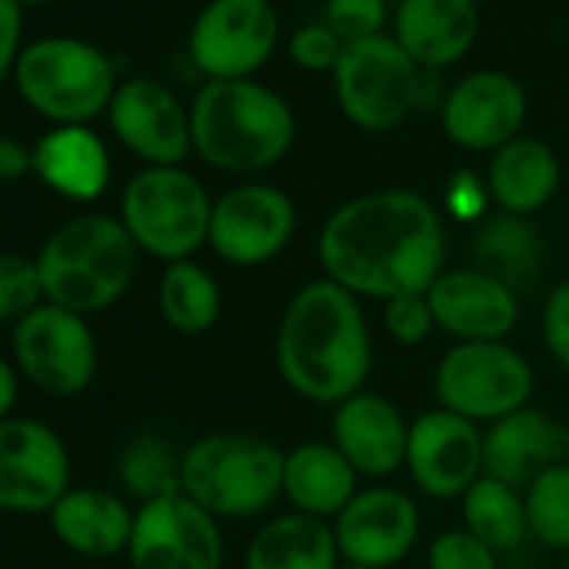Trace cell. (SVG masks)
<instances>
[{
	"mask_svg": "<svg viewBox=\"0 0 569 569\" xmlns=\"http://www.w3.org/2000/svg\"><path fill=\"white\" fill-rule=\"evenodd\" d=\"M386 14V0H326V28L342 44L382 34Z\"/></svg>",
	"mask_w": 569,
	"mask_h": 569,
	"instance_id": "cell-34",
	"label": "cell"
},
{
	"mask_svg": "<svg viewBox=\"0 0 569 569\" xmlns=\"http://www.w3.org/2000/svg\"><path fill=\"white\" fill-rule=\"evenodd\" d=\"M188 111L194 154L224 174L274 168L299 134L292 104L254 78L204 81Z\"/></svg>",
	"mask_w": 569,
	"mask_h": 569,
	"instance_id": "cell-3",
	"label": "cell"
},
{
	"mask_svg": "<svg viewBox=\"0 0 569 569\" xmlns=\"http://www.w3.org/2000/svg\"><path fill=\"white\" fill-rule=\"evenodd\" d=\"M14 366L48 396H81L98 372V339L84 316L61 306H38L14 326Z\"/></svg>",
	"mask_w": 569,
	"mask_h": 569,
	"instance_id": "cell-10",
	"label": "cell"
},
{
	"mask_svg": "<svg viewBox=\"0 0 569 569\" xmlns=\"http://www.w3.org/2000/svg\"><path fill=\"white\" fill-rule=\"evenodd\" d=\"M382 326L396 346L416 349L436 332L432 306L426 296H396L382 306Z\"/></svg>",
	"mask_w": 569,
	"mask_h": 569,
	"instance_id": "cell-36",
	"label": "cell"
},
{
	"mask_svg": "<svg viewBox=\"0 0 569 569\" xmlns=\"http://www.w3.org/2000/svg\"><path fill=\"white\" fill-rule=\"evenodd\" d=\"M426 566L429 569H499V556L486 542H479L469 529H446L432 539Z\"/></svg>",
	"mask_w": 569,
	"mask_h": 569,
	"instance_id": "cell-35",
	"label": "cell"
},
{
	"mask_svg": "<svg viewBox=\"0 0 569 569\" xmlns=\"http://www.w3.org/2000/svg\"><path fill=\"white\" fill-rule=\"evenodd\" d=\"M559 178L562 171L556 151L539 138L519 134L516 141L492 151L486 168V191L499 211L532 218L552 201Z\"/></svg>",
	"mask_w": 569,
	"mask_h": 569,
	"instance_id": "cell-25",
	"label": "cell"
},
{
	"mask_svg": "<svg viewBox=\"0 0 569 569\" xmlns=\"http://www.w3.org/2000/svg\"><path fill=\"white\" fill-rule=\"evenodd\" d=\"M316 254L322 274L359 299L426 296L446 271L442 214L409 188L366 191L326 218Z\"/></svg>",
	"mask_w": 569,
	"mask_h": 569,
	"instance_id": "cell-1",
	"label": "cell"
},
{
	"mask_svg": "<svg viewBox=\"0 0 569 569\" xmlns=\"http://www.w3.org/2000/svg\"><path fill=\"white\" fill-rule=\"evenodd\" d=\"M44 306V284L38 258L0 251V322H21Z\"/></svg>",
	"mask_w": 569,
	"mask_h": 569,
	"instance_id": "cell-33",
	"label": "cell"
},
{
	"mask_svg": "<svg viewBox=\"0 0 569 569\" xmlns=\"http://www.w3.org/2000/svg\"><path fill=\"white\" fill-rule=\"evenodd\" d=\"M299 228L296 201L274 184L244 181L214 198L208 244L234 268H258L292 244Z\"/></svg>",
	"mask_w": 569,
	"mask_h": 569,
	"instance_id": "cell-12",
	"label": "cell"
},
{
	"mask_svg": "<svg viewBox=\"0 0 569 569\" xmlns=\"http://www.w3.org/2000/svg\"><path fill=\"white\" fill-rule=\"evenodd\" d=\"M51 529L68 549L108 559L128 552L134 509L111 489L71 486L51 509Z\"/></svg>",
	"mask_w": 569,
	"mask_h": 569,
	"instance_id": "cell-24",
	"label": "cell"
},
{
	"mask_svg": "<svg viewBox=\"0 0 569 569\" xmlns=\"http://www.w3.org/2000/svg\"><path fill=\"white\" fill-rule=\"evenodd\" d=\"M432 392L439 409L492 426L532 402L536 376L509 342H456L436 366Z\"/></svg>",
	"mask_w": 569,
	"mask_h": 569,
	"instance_id": "cell-8",
	"label": "cell"
},
{
	"mask_svg": "<svg viewBox=\"0 0 569 569\" xmlns=\"http://www.w3.org/2000/svg\"><path fill=\"white\" fill-rule=\"evenodd\" d=\"M108 121L114 138L148 168H181L191 144V111L154 78H128L118 84Z\"/></svg>",
	"mask_w": 569,
	"mask_h": 569,
	"instance_id": "cell-15",
	"label": "cell"
},
{
	"mask_svg": "<svg viewBox=\"0 0 569 569\" xmlns=\"http://www.w3.org/2000/svg\"><path fill=\"white\" fill-rule=\"evenodd\" d=\"M522 569H549V566H522Z\"/></svg>",
	"mask_w": 569,
	"mask_h": 569,
	"instance_id": "cell-45",
	"label": "cell"
},
{
	"mask_svg": "<svg viewBox=\"0 0 569 569\" xmlns=\"http://www.w3.org/2000/svg\"><path fill=\"white\" fill-rule=\"evenodd\" d=\"M462 529H469L496 556L519 549L529 536L522 489H512L492 476H482L462 496Z\"/></svg>",
	"mask_w": 569,
	"mask_h": 569,
	"instance_id": "cell-30",
	"label": "cell"
},
{
	"mask_svg": "<svg viewBox=\"0 0 569 569\" xmlns=\"http://www.w3.org/2000/svg\"><path fill=\"white\" fill-rule=\"evenodd\" d=\"M214 198L188 168H141L121 194V224L138 251L174 264L208 244Z\"/></svg>",
	"mask_w": 569,
	"mask_h": 569,
	"instance_id": "cell-7",
	"label": "cell"
},
{
	"mask_svg": "<svg viewBox=\"0 0 569 569\" xmlns=\"http://www.w3.org/2000/svg\"><path fill=\"white\" fill-rule=\"evenodd\" d=\"M526 519L529 536L546 549L569 552V459L536 476L526 489Z\"/></svg>",
	"mask_w": 569,
	"mask_h": 569,
	"instance_id": "cell-32",
	"label": "cell"
},
{
	"mask_svg": "<svg viewBox=\"0 0 569 569\" xmlns=\"http://www.w3.org/2000/svg\"><path fill=\"white\" fill-rule=\"evenodd\" d=\"M284 452L254 432H208L181 449V492L218 522L258 519L281 499Z\"/></svg>",
	"mask_w": 569,
	"mask_h": 569,
	"instance_id": "cell-5",
	"label": "cell"
},
{
	"mask_svg": "<svg viewBox=\"0 0 569 569\" xmlns=\"http://www.w3.org/2000/svg\"><path fill=\"white\" fill-rule=\"evenodd\" d=\"M342 562L392 569L399 566L422 529L419 506L396 486H366L332 519Z\"/></svg>",
	"mask_w": 569,
	"mask_h": 569,
	"instance_id": "cell-17",
	"label": "cell"
},
{
	"mask_svg": "<svg viewBox=\"0 0 569 569\" xmlns=\"http://www.w3.org/2000/svg\"><path fill=\"white\" fill-rule=\"evenodd\" d=\"M372 332L362 299L332 278H312L289 299L274 332L281 382L312 406H342L366 392L372 376Z\"/></svg>",
	"mask_w": 569,
	"mask_h": 569,
	"instance_id": "cell-2",
	"label": "cell"
},
{
	"mask_svg": "<svg viewBox=\"0 0 569 569\" xmlns=\"http://www.w3.org/2000/svg\"><path fill=\"white\" fill-rule=\"evenodd\" d=\"M278 31L271 0H208L191 24L188 51L208 81H244L271 61Z\"/></svg>",
	"mask_w": 569,
	"mask_h": 569,
	"instance_id": "cell-11",
	"label": "cell"
},
{
	"mask_svg": "<svg viewBox=\"0 0 569 569\" xmlns=\"http://www.w3.org/2000/svg\"><path fill=\"white\" fill-rule=\"evenodd\" d=\"M542 342L546 352L569 372V278L559 281L542 302Z\"/></svg>",
	"mask_w": 569,
	"mask_h": 569,
	"instance_id": "cell-38",
	"label": "cell"
},
{
	"mask_svg": "<svg viewBox=\"0 0 569 569\" xmlns=\"http://www.w3.org/2000/svg\"><path fill=\"white\" fill-rule=\"evenodd\" d=\"M396 41L422 71L459 64L479 34L476 0H399Z\"/></svg>",
	"mask_w": 569,
	"mask_h": 569,
	"instance_id": "cell-22",
	"label": "cell"
},
{
	"mask_svg": "<svg viewBox=\"0 0 569 569\" xmlns=\"http://www.w3.org/2000/svg\"><path fill=\"white\" fill-rule=\"evenodd\" d=\"M566 569H569V552H566Z\"/></svg>",
	"mask_w": 569,
	"mask_h": 569,
	"instance_id": "cell-46",
	"label": "cell"
},
{
	"mask_svg": "<svg viewBox=\"0 0 569 569\" xmlns=\"http://www.w3.org/2000/svg\"><path fill=\"white\" fill-rule=\"evenodd\" d=\"M526 121V91L506 71H472L459 78L442 101L446 138L476 154H492L516 141Z\"/></svg>",
	"mask_w": 569,
	"mask_h": 569,
	"instance_id": "cell-18",
	"label": "cell"
},
{
	"mask_svg": "<svg viewBox=\"0 0 569 569\" xmlns=\"http://www.w3.org/2000/svg\"><path fill=\"white\" fill-rule=\"evenodd\" d=\"M332 78L342 114L369 134L396 131L406 124L422 98V68L392 34L346 44Z\"/></svg>",
	"mask_w": 569,
	"mask_h": 569,
	"instance_id": "cell-9",
	"label": "cell"
},
{
	"mask_svg": "<svg viewBox=\"0 0 569 569\" xmlns=\"http://www.w3.org/2000/svg\"><path fill=\"white\" fill-rule=\"evenodd\" d=\"M24 51V8L18 0H0V84L14 78Z\"/></svg>",
	"mask_w": 569,
	"mask_h": 569,
	"instance_id": "cell-39",
	"label": "cell"
},
{
	"mask_svg": "<svg viewBox=\"0 0 569 569\" xmlns=\"http://www.w3.org/2000/svg\"><path fill=\"white\" fill-rule=\"evenodd\" d=\"M34 174L68 201H98L111 184V154L91 124L51 128L34 144Z\"/></svg>",
	"mask_w": 569,
	"mask_h": 569,
	"instance_id": "cell-23",
	"label": "cell"
},
{
	"mask_svg": "<svg viewBox=\"0 0 569 569\" xmlns=\"http://www.w3.org/2000/svg\"><path fill=\"white\" fill-rule=\"evenodd\" d=\"M14 84L21 101L34 114L54 121V128L91 124L108 114L118 91V71L98 44L71 34H51L24 44Z\"/></svg>",
	"mask_w": 569,
	"mask_h": 569,
	"instance_id": "cell-6",
	"label": "cell"
},
{
	"mask_svg": "<svg viewBox=\"0 0 569 569\" xmlns=\"http://www.w3.org/2000/svg\"><path fill=\"white\" fill-rule=\"evenodd\" d=\"M486 204H489V191L486 181H476L472 174H456L449 184V211L466 221V224H479L486 218Z\"/></svg>",
	"mask_w": 569,
	"mask_h": 569,
	"instance_id": "cell-40",
	"label": "cell"
},
{
	"mask_svg": "<svg viewBox=\"0 0 569 569\" xmlns=\"http://www.w3.org/2000/svg\"><path fill=\"white\" fill-rule=\"evenodd\" d=\"M342 51L346 44L322 24H306L292 34L289 41V54L299 68L312 71V74H322V71H336L339 61H342Z\"/></svg>",
	"mask_w": 569,
	"mask_h": 569,
	"instance_id": "cell-37",
	"label": "cell"
},
{
	"mask_svg": "<svg viewBox=\"0 0 569 569\" xmlns=\"http://www.w3.org/2000/svg\"><path fill=\"white\" fill-rule=\"evenodd\" d=\"M426 299L436 329L456 342H506L519 322V292L479 268H446Z\"/></svg>",
	"mask_w": 569,
	"mask_h": 569,
	"instance_id": "cell-19",
	"label": "cell"
},
{
	"mask_svg": "<svg viewBox=\"0 0 569 569\" xmlns=\"http://www.w3.org/2000/svg\"><path fill=\"white\" fill-rule=\"evenodd\" d=\"M158 309L178 336H204L221 319V284L204 264L174 261L161 271Z\"/></svg>",
	"mask_w": 569,
	"mask_h": 569,
	"instance_id": "cell-29",
	"label": "cell"
},
{
	"mask_svg": "<svg viewBox=\"0 0 569 569\" xmlns=\"http://www.w3.org/2000/svg\"><path fill=\"white\" fill-rule=\"evenodd\" d=\"M569 459V426L526 406L482 432V472L526 489L536 476Z\"/></svg>",
	"mask_w": 569,
	"mask_h": 569,
	"instance_id": "cell-21",
	"label": "cell"
},
{
	"mask_svg": "<svg viewBox=\"0 0 569 569\" xmlns=\"http://www.w3.org/2000/svg\"><path fill=\"white\" fill-rule=\"evenodd\" d=\"M342 552L329 519L281 512L258 526L244 549V569H339Z\"/></svg>",
	"mask_w": 569,
	"mask_h": 569,
	"instance_id": "cell-27",
	"label": "cell"
},
{
	"mask_svg": "<svg viewBox=\"0 0 569 569\" xmlns=\"http://www.w3.org/2000/svg\"><path fill=\"white\" fill-rule=\"evenodd\" d=\"M71 489L64 439L41 419L0 422V512H51Z\"/></svg>",
	"mask_w": 569,
	"mask_h": 569,
	"instance_id": "cell-14",
	"label": "cell"
},
{
	"mask_svg": "<svg viewBox=\"0 0 569 569\" xmlns=\"http://www.w3.org/2000/svg\"><path fill=\"white\" fill-rule=\"evenodd\" d=\"M21 8H44V4H54V0H18Z\"/></svg>",
	"mask_w": 569,
	"mask_h": 569,
	"instance_id": "cell-43",
	"label": "cell"
},
{
	"mask_svg": "<svg viewBox=\"0 0 569 569\" xmlns=\"http://www.w3.org/2000/svg\"><path fill=\"white\" fill-rule=\"evenodd\" d=\"M118 482L138 502L181 492V452L158 432L134 436L118 456Z\"/></svg>",
	"mask_w": 569,
	"mask_h": 569,
	"instance_id": "cell-31",
	"label": "cell"
},
{
	"mask_svg": "<svg viewBox=\"0 0 569 569\" xmlns=\"http://www.w3.org/2000/svg\"><path fill=\"white\" fill-rule=\"evenodd\" d=\"M138 244L121 218L84 211L48 234L38 251L44 302L94 316L124 299L138 274Z\"/></svg>",
	"mask_w": 569,
	"mask_h": 569,
	"instance_id": "cell-4",
	"label": "cell"
},
{
	"mask_svg": "<svg viewBox=\"0 0 569 569\" xmlns=\"http://www.w3.org/2000/svg\"><path fill=\"white\" fill-rule=\"evenodd\" d=\"M339 569H376V566H356V562H342Z\"/></svg>",
	"mask_w": 569,
	"mask_h": 569,
	"instance_id": "cell-44",
	"label": "cell"
},
{
	"mask_svg": "<svg viewBox=\"0 0 569 569\" xmlns=\"http://www.w3.org/2000/svg\"><path fill=\"white\" fill-rule=\"evenodd\" d=\"M18 402V369L0 356V422L11 419V409Z\"/></svg>",
	"mask_w": 569,
	"mask_h": 569,
	"instance_id": "cell-42",
	"label": "cell"
},
{
	"mask_svg": "<svg viewBox=\"0 0 569 569\" xmlns=\"http://www.w3.org/2000/svg\"><path fill=\"white\" fill-rule=\"evenodd\" d=\"M28 174H34V148L0 134V181H21Z\"/></svg>",
	"mask_w": 569,
	"mask_h": 569,
	"instance_id": "cell-41",
	"label": "cell"
},
{
	"mask_svg": "<svg viewBox=\"0 0 569 569\" xmlns=\"http://www.w3.org/2000/svg\"><path fill=\"white\" fill-rule=\"evenodd\" d=\"M409 426L402 409L379 396L359 392L332 412V446L366 479H386L406 466Z\"/></svg>",
	"mask_w": 569,
	"mask_h": 569,
	"instance_id": "cell-20",
	"label": "cell"
},
{
	"mask_svg": "<svg viewBox=\"0 0 569 569\" xmlns=\"http://www.w3.org/2000/svg\"><path fill=\"white\" fill-rule=\"evenodd\" d=\"M542 261V234L529 218L519 214H486L469 238V268L492 274L496 281L509 284L512 292L529 289L539 278Z\"/></svg>",
	"mask_w": 569,
	"mask_h": 569,
	"instance_id": "cell-28",
	"label": "cell"
},
{
	"mask_svg": "<svg viewBox=\"0 0 569 569\" xmlns=\"http://www.w3.org/2000/svg\"><path fill=\"white\" fill-rule=\"evenodd\" d=\"M359 479L362 476L332 442H302L284 452L281 496L296 512L332 522L362 489Z\"/></svg>",
	"mask_w": 569,
	"mask_h": 569,
	"instance_id": "cell-26",
	"label": "cell"
},
{
	"mask_svg": "<svg viewBox=\"0 0 569 569\" xmlns=\"http://www.w3.org/2000/svg\"><path fill=\"white\" fill-rule=\"evenodd\" d=\"M131 569H221V522L184 492L141 502L128 542Z\"/></svg>",
	"mask_w": 569,
	"mask_h": 569,
	"instance_id": "cell-13",
	"label": "cell"
},
{
	"mask_svg": "<svg viewBox=\"0 0 569 569\" xmlns=\"http://www.w3.org/2000/svg\"><path fill=\"white\" fill-rule=\"evenodd\" d=\"M406 472L429 499H462L482 472V429L449 409H429L409 426Z\"/></svg>",
	"mask_w": 569,
	"mask_h": 569,
	"instance_id": "cell-16",
	"label": "cell"
}]
</instances>
